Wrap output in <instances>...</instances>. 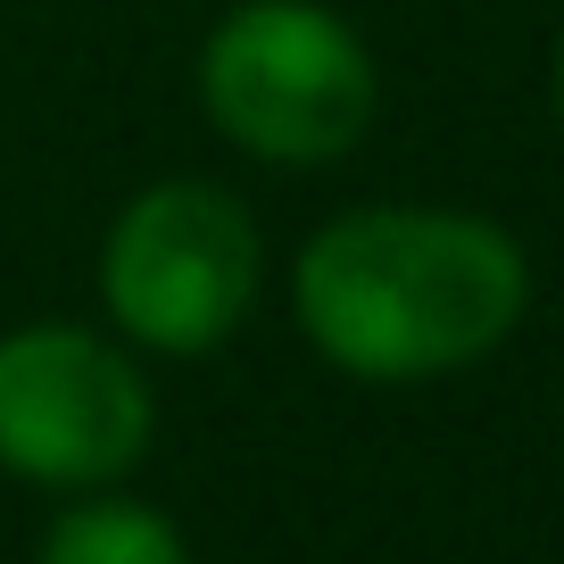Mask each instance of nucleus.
<instances>
[{"label": "nucleus", "instance_id": "4", "mask_svg": "<svg viewBox=\"0 0 564 564\" xmlns=\"http://www.w3.org/2000/svg\"><path fill=\"white\" fill-rule=\"evenodd\" d=\"M150 382L133 357L75 324L0 340V465L42 490H108L150 448Z\"/></svg>", "mask_w": 564, "mask_h": 564}, {"label": "nucleus", "instance_id": "3", "mask_svg": "<svg viewBox=\"0 0 564 564\" xmlns=\"http://www.w3.org/2000/svg\"><path fill=\"white\" fill-rule=\"evenodd\" d=\"M258 225L216 183H159L117 216L100 258V291L133 340L166 357L216 349L258 300Z\"/></svg>", "mask_w": 564, "mask_h": 564}, {"label": "nucleus", "instance_id": "5", "mask_svg": "<svg viewBox=\"0 0 564 564\" xmlns=\"http://www.w3.org/2000/svg\"><path fill=\"white\" fill-rule=\"evenodd\" d=\"M42 564H192L183 531L141 498H84L51 523Z\"/></svg>", "mask_w": 564, "mask_h": 564}, {"label": "nucleus", "instance_id": "2", "mask_svg": "<svg viewBox=\"0 0 564 564\" xmlns=\"http://www.w3.org/2000/svg\"><path fill=\"white\" fill-rule=\"evenodd\" d=\"M199 100L241 150L282 166L340 159L373 117V58L316 0H249L199 58Z\"/></svg>", "mask_w": 564, "mask_h": 564}, {"label": "nucleus", "instance_id": "1", "mask_svg": "<svg viewBox=\"0 0 564 564\" xmlns=\"http://www.w3.org/2000/svg\"><path fill=\"white\" fill-rule=\"evenodd\" d=\"M300 324L357 382H432L514 333L531 265L481 216L357 208L300 249Z\"/></svg>", "mask_w": 564, "mask_h": 564}, {"label": "nucleus", "instance_id": "6", "mask_svg": "<svg viewBox=\"0 0 564 564\" xmlns=\"http://www.w3.org/2000/svg\"><path fill=\"white\" fill-rule=\"evenodd\" d=\"M556 91H564V58H556Z\"/></svg>", "mask_w": 564, "mask_h": 564}]
</instances>
